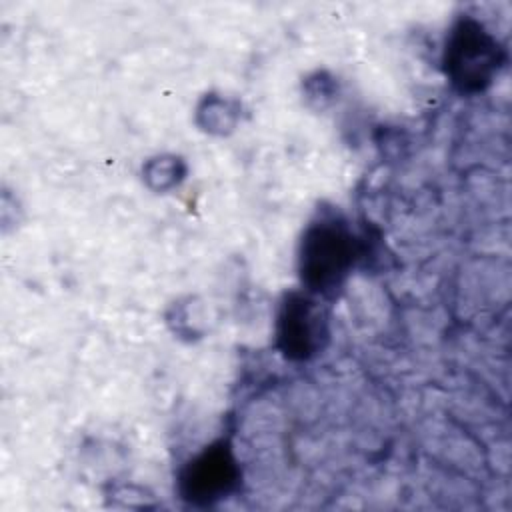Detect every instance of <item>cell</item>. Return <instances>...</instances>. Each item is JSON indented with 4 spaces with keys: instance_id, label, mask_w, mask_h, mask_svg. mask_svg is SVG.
<instances>
[{
    "instance_id": "cell-4",
    "label": "cell",
    "mask_w": 512,
    "mask_h": 512,
    "mask_svg": "<svg viewBox=\"0 0 512 512\" xmlns=\"http://www.w3.org/2000/svg\"><path fill=\"white\" fill-rule=\"evenodd\" d=\"M238 464L228 442H216L196 454L180 472V494L190 504H212L238 484Z\"/></svg>"
},
{
    "instance_id": "cell-2",
    "label": "cell",
    "mask_w": 512,
    "mask_h": 512,
    "mask_svg": "<svg viewBox=\"0 0 512 512\" xmlns=\"http://www.w3.org/2000/svg\"><path fill=\"white\" fill-rule=\"evenodd\" d=\"M504 54L496 36L478 20L460 18L444 46V70L452 86L462 94L482 92L492 84Z\"/></svg>"
},
{
    "instance_id": "cell-1",
    "label": "cell",
    "mask_w": 512,
    "mask_h": 512,
    "mask_svg": "<svg viewBox=\"0 0 512 512\" xmlns=\"http://www.w3.org/2000/svg\"><path fill=\"white\" fill-rule=\"evenodd\" d=\"M356 260V240L346 222L320 216L304 230L298 248V270L306 292L330 296L342 286Z\"/></svg>"
},
{
    "instance_id": "cell-5",
    "label": "cell",
    "mask_w": 512,
    "mask_h": 512,
    "mask_svg": "<svg viewBox=\"0 0 512 512\" xmlns=\"http://www.w3.org/2000/svg\"><path fill=\"white\" fill-rule=\"evenodd\" d=\"M198 126L208 134H228L240 120V104L220 94H206L196 110Z\"/></svg>"
},
{
    "instance_id": "cell-3",
    "label": "cell",
    "mask_w": 512,
    "mask_h": 512,
    "mask_svg": "<svg viewBox=\"0 0 512 512\" xmlns=\"http://www.w3.org/2000/svg\"><path fill=\"white\" fill-rule=\"evenodd\" d=\"M328 338L326 314L310 292L284 296L276 316V344L290 360H308L318 354Z\"/></svg>"
},
{
    "instance_id": "cell-6",
    "label": "cell",
    "mask_w": 512,
    "mask_h": 512,
    "mask_svg": "<svg viewBox=\"0 0 512 512\" xmlns=\"http://www.w3.org/2000/svg\"><path fill=\"white\" fill-rule=\"evenodd\" d=\"M142 172H144V180L152 190L166 192L184 178L186 164L182 162V158L174 154H162V156L150 158L144 164Z\"/></svg>"
}]
</instances>
